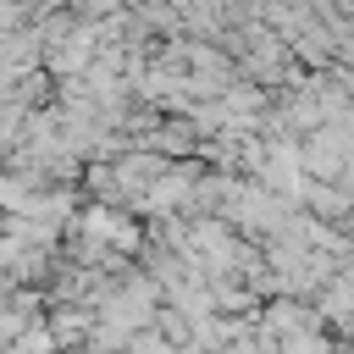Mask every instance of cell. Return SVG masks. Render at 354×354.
Listing matches in <instances>:
<instances>
[]
</instances>
